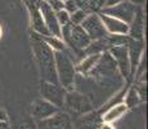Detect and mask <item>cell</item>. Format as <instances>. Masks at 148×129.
Segmentation results:
<instances>
[{
  "label": "cell",
  "instance_id": "obj_18",
  "mask_svg": "<svg viewBox=\"0 0 148 129\" xmlns=\"http://www.w3.org/2000/svg\"><path fill=\"white\" fill-rule=\"evenodd\" d=\"M110 49V45L106 38H101L97 40H92L86 48L84 49V56H89V54H101L103 52H107Z\"/></svg>",
  "mask_w": 148,
  "mask_h": 129
},
{
  "label": "cell",
  "instance_id": "obj_2",
  "mask_svg": "<svg viewBox=\"0 0 148 129\" xmlns=\"http://www.w3.org/2000/svg\"><path fill=\"white\" fill-rule=\"evenodd\" d=\"M54 62H56V71L58 83L64 89L71 90L75 84V61L71 58V54L64 50H54Z\"/></svg>",
  "mask_w": 148,
  "mask_h": 129
},
{
  "label": "cell",
  "instance_id": "obj_10",
  "mask_svg": "<svg viewBox=\"0 0 148 129\" xmlns=\"http://www.w3.org/2000/svg\"><path fill=\"white\" fill-rule=\"evenodd\" d=\"M40 13H41L44 23L47 26L50 35L61 38V26H59L58 21H57L56 12H54L52 8H50V5L48 4L47 1H44V0L40 3Z\"/></svg>",
  "mask_w": 148,
  "mask_h": 129
},
{
  "label": "cell",
  "instance_id": "obj_16",
  "mask_svg": "<svg viewBox=\"0 0 148 129\" xmlns=\"http://www.w3.org/2000/svg\"><path fill=\"white\" fill-rule=\"evenodd\" d=\"M106 112L102 116V121L103 123H113L115 120H119L120 117L124 115L127 111V106L124 102L116 103L113 106H110L108 108H106Z\"/></svg>",
  "mask_w": 148,
  "mask_h": 129
},
{
  "label": "cell",
  "instance_id": "obj_23",
  "mask_svg": "<svg viewBox=\"0 0 148 129\" xmlns=\"http://www.w3.org/2000/svg\"><path fill=\"white\" fill-rule=\"evenodd\" d=\"M56 17H57V21H58L59 26H64L70 22V13L64 9H59L56 12Z\"/></svg>",
  "mask_w": 148,
  "mask_h": 129
},
{
  "label": "cell",
  "instance_id": "obj_3",
  "mask_svg": "<svg viewBox=\"0 0 148 129\" xmlns=\"http://www.w3.org/2000/svg\"><path fill=\"white\" fill-rule=\"evenodd\" d=\"M63 106L75 114H86L94 108V105L86 94L73 90L66 92Z\"/></svg>",
  "mask_w": 148,
  "mask_h": 129
},
{
  "label": "cell",
  "instance_id": "obj_20",
  "mask_svg": "<svg viewBox=\"0 0 148 129\" xmlns=\"http://www.w3.org/2000/svg\"><path fill=\"white\" fill-rule=\"evenodd\" d=\"M40 36L53 50H64L66 49V45H64L63 40L61 38H57V36H53V35H45V36L40 35Z\"/></svg>",
  "mask_w": 148,
  "mask_h": 129
},
{
  "label": "cell",
  "instance_id": "obj_30",
  "mask_svg": "<svg viewBox=\"0 0 148 129\" xmlns=\"http://www.w3.org/2000/svg\"><path fill=\"white\" fill-rule=\"evenodd\" d=\"M127 1L133 3L134 5H143L146 3V0H127Z\"/></svg>",
  "mask_w": 148,
  "mask_h": 129
},
{
  "label": "cell",
  "instance_id": "obj_22",
  "mask_svg": "<svg viewBox=\"0 0 148 129\" xmlns=\"http://www.w3.org/2000/svg\"><path fill=\"white\" fill-rule=\"evenodd\" d=\"M86 16H88L86 12H84V10H81V9H77L70 14V22L72 25H81V22L84 21V18Z\"/></svg>",
  "mask_w": 148,
  "mask_h": 129
},
{
  "label": "cell",
  "instance_id": "obj_4",
  "mask_svg": "<svg viewBox=\"0 0 148 129\" xmlns=\"http://www.w3.org/2000/svg\"><path fill=\"white\" fill-rule=\"evenodd\" d=\"M136 9H138V5H134L133 3L127 1V0H122L117 4L111 5V7H103L101 13L115 17V18L120 19L125 23L130 25V22L133 21L136 13Z\"/></svg>",
  "mask_w": 148,
  "mask_h": 129
},
{
  "label": "cell",
  "instance_id": "obj_33",
  "mask_svg": "<svg viewBox=\"0 0 148 129\" xmlns=\"http://www.w3.org/2000/svg\"><path fill=\"white\" fill-rule=\"evenodd\" d=\"M0 32H1V31H0Z\"/></svg>",
  "mask_w": 148,
  "mask_h": 129
},
{
  "label": "cell",
  "instance_id": "obj_26",
  "mask_svg": "<svg viewBox=\"0 0 148 129\" xmlns=\"http://www.w3.org/2000/svg\"><path fill=\"white\" fill-rule=\"evenodd\" d=\"M135 89H136V92H138L140 101H144V99H146V97H147V85H146V81H142L139 85H136Z\"/></svg>",
  "mask_w": 148,
  "mask_h": 129
},
{
  "label": "cell",
  "instance_id": "obj_28",
  "mask_svg": "<svg viewBox=\"0 0 148 129\" xmlns=\"http://www.w3.org/2000/svg\"><path fill=\"white\" fill-rule=\"evenodd\" d=\"M0 129H9L8 124V115L5 114L4 110L0 108Z\"/></svg>",
  "mask_w": 148,
  "mask_h": 129
},
{
  "label": "cell",
  "instance_id": "obj_29",
  "mask_svg": "<svg viewBox=\"0 0 148 129\" xmlns=\"http://www.w3.org/2000/svg\"><path fill=\"white\" fill-rule=\"evenodd\" d=\"M122 1V0H106V4H104V7H111V5H115L117 4V3Z\"/></svg>",
  "mask_w": 148,
  "mask_h": 129
},
{
  "label": "cell",
  "instance_id": "obj_13",
  "mask_svg": "<svg viewBox=\"0 0 148 129\" xmlns=\"http://www.w3.org/2000/svg\"><path fill=\"white\" fill-rule=\"evenodd\" d=\"M59 108L54 106L53 103L48 102L47 99H38L32 105V116L38 120L48 119V117L53 116L54 114H57Z\"/></svg>",
  "mask_w": 148,
  "mask_h": 129
},
{
  "label": "cell",
  "instance_id": "obj_19",
  "mask_svg": "<svg viewBox=\"0 0 148 129\" xmlns=\"http://www.w3.org/2000/svg\"><path fill=\"white\" fill-rule=\"evenodd\" d=\"M76 5H77L79 9L84 10L88 14L89 13H95L99 9V5L97 0H75Z\"/></svg>",
  "mask_w": 148,
  "mask_h": 129
},
{
  "label": "cell",
  "instance_id": "obj_32",
  "mask_svg": "<svg viewBox=\"0 0 148 129\" xmlns=\"http://www.w3.org/2000/svg\"><path fill=\"white\" fill-rule=\"evenodd\" d=\"M62 1H64V0H62Z\"/></svg>",
  "mask_w": 148,
  "mask_h": 129
},
{
  "label": "cell",
  "instance_id": "obj_12",
  "mask_svg": "<svg viewBox=\"0 0 148 129\" xmlns=\"http://www.w3.org/2000/svg\"><path fill=\"white\" fill-rule=\"evenodd\" d=\"M127 36L132 39L143 40V36H144V13H143L142 5H138V9H136L134 18H133V21L130 22Z\"/></svg>",
  "mask_w": 148,
  "mask_h": 129
},
{
  "label": "cell",
  "instance_id": "obj_11",
  "mask_svg": "<svg viewBox=\"0 0 148 129\" xmlns=\"http://www.w3.org/2000/svg\"><path fill=\"white\" fill-rule=\"evenodd\" d=\"M143 40H136V39H129L126 44L127 54H129V61H130V79L134 77V74L136 71V66H138L140 57L143 54Z\"/></svg>",
  "mask_w": 148,
  "mask_h": 129
},
{
  "label": "cell",
  "instance_id": "obj_5",
  "mask_svg": "<svg viewBox=\"0 0 148 129\" xmlns=\"http://www.w3.org/2000/svg\"><path fill=\"white\" fill-rule=\"evenodd\" d=\"M42 0H23L25 5L30 12V18H31V27L39 35H50L48 31L47 26L44 23V19L40 13V3Z\"/></svg>",
  "mask_w": 148,
  "mask_h": 129
},
{
  "label": "cell",
  "instance_id": "obj_17",
  "mask_svg": "<svg viewBox=\"0 0 148 129\" xmlns=\"http://www.w3.org/2000/svg\"><path fill=\"white\" fill-rule=\"evenodd\" d=\"M101 54H89V56H86L85 58H81V61L79 62L77 65H75V70L77 71L80 75L86 76L88 74L93 70V67L97 65L98 59L101 58Z\"/></svg>",
  "mask_w": 148,
  "mask_h": 129
},
{
  "label": "cell",
  "instance_id": "obj_14",
  "mask_svg": "<svg viewBox=\"0 0 148 129\" xmlns=\"http://www.w3.org/2000/svg\"><path fill=\"white\" fill-rule=\"evenodd\" d=\"M98 14H99V17H101L102 22H103V25H104V27H106L108 34H122V35H127V31H129V25L127 23L115 18V17L103 14L101 12Z\"/></svg>",
  "mask_w": 148,
  "mask_h": 129
},
{
  "label": "cell",
  "instance_id": "obj_31",
  "mask_svg": "<svg viewBox=\"0 0 148 129\" xmlns=\"http://www.w3.org/2000/svg\"><path fill=\"white\" fill-rule=\"evenodd\" d=\"M99 128H101V129H113L112 125H111V123H104V124L101 125Z\"/></svg>",
  "mask_w": 148,
  "mask_h": 129
},
{
  "label": "cell",
  "instance_id": "obj_21",
  "mask_svg": "<svg viewBox=\"0 0 148 129\" xmlns=\"http://www.w3.org/2000/svg\"><path fill=\"white\" fill-rule=\"evenodd\" d=\"M140 102V98H139V94L138 92H136L135 87H132L129 90H127L126 96H125V105L127 106V108H132L134 107V106H136L138 103Z\"/></svg>",
  "mask_w": 148,
  "mask_h": 129
},
{
  "label": "cell",
  "instance_id": "obj_1",
  "mask_svg": "<svg viewBox=\"0 0 148 129\" xmlns=\"http://www.w3.org/2000/svg\"><path fill=\"white\" fill-rule=\"evenodd\" d=\"M31 41H32L34 53H35L36 62L39 66L41 81L59 84L56 71V62H54V50L36 32L31 34Z\"/></svg>",
  "mask_w": 148,
  "mask_h": 129
},
{
  "label": "cell",
  "instance_id": "obj_25",
  "mask_svg": "<svg viewBox=\"0 0 148 129\" xmlns=\"http://www.w3.org/2000/svg\"><path fill=\"white\" fill-rule=\"evenodd\" d=\"M63 9L67 10V12L71 14L72 12L77 10L79 8H77V5H76L75 0H64V1H63Z\"/></svg>",
  "mask_w": 148,
  "mask_h": 129
},
{
  "label": "cell",
  "instance_id": "obj_6",
  "mask_svg": "<svg viewBox=\"0 0 148 129\" xmlns=\"http://www.w3.org/2000/svg\"><path fill=\"white\" fill-rule=\"evenodd\" d=\"M81 27L86 31L92 40H97L101 38H106L108 35L106 27L102 22L98 13H89L81 22Z\"/></svg>",
  "mask_w": 148,
  "mask_h": 129
},
{
  "label": "cell",
  "instance_id": "obj_7",
  "mask_svg": "<svg viewBox=\"0 0 148 129\" xmlns=\"http://www.w3.org/2000/svg\"><path fill=\"white\" fill-rule=\"evenodd\" d=\"M41 96L48 102L53 103L58 108L63 106L64 96H66V89L62 87L61 84H56V83L49 81H41Z\"/></svg>",
  "mask_w": 148,
  "mask_h": 129
},
{
  "label": "cell",
  "instance_id": "obj_8",
  "mask_svg": "<svg viewBox=\"0 0 148 129\" xmlns=\"http://www.w3.org/2000/svg\"><path fill=\"white\" fill-rule=\"evenodd\" d=\"M108 52H110L111 56L115 59L122 77H125L127 81H132V79H130V61H129V54H127L126 45L112 47L108 49Z\"/></svg>",
  "mask_w": 148,
  "mask_h": 129
},
{
  "label": "cell",
  "instance_id": "obj_24",
  "mask_svg": "<svg viewBox=\"0 0 148 129\" xmlns=\"http://www.w3.org/2000/svg\"><path fill=\"white\" fill-rule=\"evenodd\" d=\"M13 129H36V124L32 119H26L13 125Z\"/></svg>",
  "mask_w": 148,
  "mask_h": 129
},
{
  "label": "cell",
  "instance_id": "obj_15",
  "mask_svg": "<svg viewBox=\"0 0 148 129\" xmlns=\"http://www.w3.org/2000/svg\"><path fill=\"white\" fill-rule=\"evenodd\" d=\"M102 124V117L99 116V112H89L84 114V116L80 117L75 124L72 125V129H98Z\"/></svg>",
  "mask_w": 148,
  "mask_h": 129
},
{
  "label": "cell",
  "instance_id": "obj_27",
  "mask_svg": "<svg viewBox=\"0 0 148 129\" xmlns=\"http://www.w3.org/2000/svg\"><path fill=\"white\" fill-rule=\"evenodd\" d=\"M44 1H47L50 5V8L54 12H57L59 9H63V1L62 0H44Z\"/></svg>",
  "mask_w": 148,
  "mask_h": 129
},
{
  "label": "cell",
  "instance_id": "obj_9",
  "mask_svg": "<svg viewBox=\"0 0 148 129\" xmlns=\"http://www.w3.org/2000/svg\"><path fill=\"white\" fill-rule=\"evenodd\" d=\"M39 129H72V120L66 112H57L48 119L40 120Z\"/></svg>",
  "mask_w": 148,
  "mask_h": 129
}]
</instances>
